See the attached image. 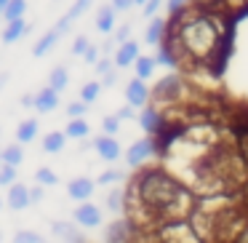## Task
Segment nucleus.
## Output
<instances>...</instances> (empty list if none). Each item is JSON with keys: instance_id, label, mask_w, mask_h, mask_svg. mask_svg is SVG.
<instances>
[{"instance_id": "obj_1", "label": "nucleus", "mask_w": 248, "mask_h": 243, "mask_svg": "<svg viewBox=\"0 0 248 243\" xmlns=\"http://www.w3.org/2000/svg\"><path fill=\"white\" fill-rule=\"evenodd\" d=\"M227 14L200 11L189 6L184 14L168 19L166 43L189 67H211L221 59L227 43Z\"/></svg>"}, {"instance_id": "obj_2", "label": "nucleus", "mask_w": 248, "mask_h": 243, "mask_svg": "<svg viewBox=\"0 0 248 243\" xmlns=\"http://www.w3.org/2000/svg\"><path fill=\"white\" fill-rule=\"evenodd\" d=\"M125 209H139L150 222H182L192 209V193L163 168H147L131 184Z\"/></svg>"}, {"instance_id": "obj_3", "label": "nucleus", "mask_w": 248, "mask_h": 243, "mask_svg": "<svg viewBox=\"0 0 248 243\" xmlns=\"http://www.w3.org/2000/svg\"><path fill=\"white\" fill-rule=\"evenodd\" d=\"M184 94H187V83H184V78L176 75V72H171V75H166L163 81H157V86L152 88V99L160 102V104H182Z\"/></svg>"}, {"instance_id": "obj_4", "label": "nucleus", "mask_w": 248, "mask_h": 243, "mask_svg": "<svg viewBox=\"0 0 248 243\" xmlns=\"http://www.w3.org/2000/svg\"><path fill=\"white\" fill-rule=\"evenodd\" d=\"M155 150H157L155 139H152V136L147 134V136H141V139H136L134 145H131L128 150H125V163H128L131 168H141L152 155H155Z\"/></svg>"}, {"instance_id": "obj_5", "label": "nucleus", "mask_w": 248, "mask_h": 243, "mask_svg": "<svg viewBox=\"0 0 248 243\" xmlns=\"http://www.w3.org/2000/svg\"><path fill=\"white\" fill-rule=\"evenodd\" d=\"M72 222H75L78 227L93 230V227H99L104 222V214H102V209H99L96 203L86 200V203H78V209L72 211Z\"/></svg>"}, {"instance_id": "obj_6", "label": "nucleus", "mask_w": 248, "mask_h": 243, "mask_svg": "<svg viewBox=\"0 0 248 243\" xmlns=\"http://www.w3.org/2000/svg\"><path fill=\"white\" fill-rule=\"evenodd\" d=\"M152 99V91L147 88V83L141 81V78H134V81H128V86H125V102L131 104L134 110H141L147 107Z\"/></svg>"}, {"instance_id": "obj_7", "label": "nucleus", "mask_w": 248, "mask_h": 243, "mask_svg": "<svg viewBox=\"0 0 248 243\" xmlns=\"http://www.w3.org/2000/svg\"><path fill=\"white\" fill-rule=\"evenodd\" d=\"M6 206L11 211H24L27 206H32V193H30L27 184L22 182H14L6 193Z\"/></svg>"}, {"instance_id": "obj_8", "label": "nucleus", "mask_w": 248, "mask_h": 243, "mask_svg": "<svg viewBox=\"0 0 248 243\" xmlns=\"http://www.w3.org/2000/svg\"><path fill=\"white\" fill-rule=\"evenodd\" d=\"M93 190H96V182L88 179V177H75V179L67 182V195H70L75 203H86L93 195Z\"/></svg>"}, {"instance_id": "obj_9", "label": "nucleus", "mask_w": 248, "mask_h": 243, "mask_svg": "<svg viewBox=\"0 0 248 243\" xmlns=\"http://www.w3.org/2000/svg\"><path fill=\"white\" fill-rule=\"evenodd\" d=\"M93 150H96V155L102 158V161L112 163L120 158V142L115 139V136L104 134V136H96V139H93Z\"/></svg>"}, {"instance_id": "obj_10", "label": "nucleus", "mask_w": 248, "mask_h": 243, "mask_svg": "<svg viewBox=\"0 0 248 243\" xmlns=\"http://www.w3.org/2000/svg\"><path fill=\"white\" fill-rule=\"evenodd\" d=\"M141 56V49L136 40H125V43H120L118 49H115V67H134V62Z\"/></svg>"}, {"instance_id": "obj_11", "label": "nucleus", "mask_w": 248, "mask_h": 243, "mask_svg": "<svg viewBox=\"0 0 248 243\" xmlns=\"http://www.w3.org/2000/svg\"><path fill=\"white\" fill-rule=\"evenodd\" d=\"M136 120H139L141 131L144 134H157V131L163 129V113L157 107H141V113L136 115Z\"/></svg>"}, {"instance_id": "obj_12", "label": "nucleus", "mask_w": 248, "mask_h": 243, "mask_svg": "<svg viewBox=\"0 0 248 243\" xmlns=\"http://www.w3.org/2000/svg\"><path fill=\"white\" fill-rule=\"evenodd\" d=\"M91 3H93V0H75L70 11H67L64 16L59 19V22H56V30H59V35H67V32H70L72 22H75V19H80L83 14L88 11V8H91Z\"/></svg>"}, {"instance_id": "obj_13", "label": "nucleus", "mask_w": 248, "mask_h": 243, "mask_svg": "<svg viewBox=\"0 0 248 243\" xmlns=\"http://www.w3.org/2000/svg\"><path fill=\"white\" fill-rule=\"evenodd\" d=\"M51 232H54L56 241H62V243H86L88 241V238H83L80 232H78L75 222H54V225H51Z\"/></svg>"}, {"instance_id": "obj_14", "label": "nucleus", "mask_w": 248, "mask_h": 243, "mask_svg": "<svg viewBox=\"0 0 248 243\" xmlns=\"http://www.w3.org/2000/svg\"><path fill=\"white\" fill-rule=\"evenodd\" d=\"M38 113H54L56 107H59V91L51 86H46L43 91L35 94V104H32Z\"/></svg>"}, {"instance_id": "obj_15", "label": "nucleus", "mask_w": 248, "mask_h": 243, "mask_svg": "<svg viewBox=\"0 0 248 243\" xmlns=\"http://www.w3.org/2000/svg\"><path fill=\"white\" fill-rule=\"evenodd\" d=\"M166 32H168V19L155 16V19H150V27H147V32H144V40L150 46H160L163 40H166Z\"/></svg>"}, {"instance_id": "obj_16", "label": "nucleus", "mask_w": 248, "mask_h": 243, "mask_svg": "<svg viewBox=\"0 0 248 243\" xmlns=\"http://www.w3.org/2000/svg\"><path fill=\"white\" fill-rule=\"evenodd\" d=\"M27 22L24 19H14V22H6V30H3V43L11 46L16 43V40H22L24 35H27Z\"/></svg>"}, {"instance_id": "obj_17", "label": "nucleus", "mask_w": 248, "mask_h": 243, "mask_svg": "<svg viewBox=\"0 0 248 243\" xmlns=\"http://www.w3.org/2000/svg\"><path fill=\"white\" fill-rule=\"evenodd\" d=\"M115 19H118V11H115L112 6H102L96 11V30L99 32H112L115 27H118V24H115Z\"/></svg>"}, {"instance_id": "obj_18", "label": "nucleus", "mask_w": 248, "mask_h": 243, "mask_svg": "<svg viewBox=\"0 0 248 243\" xmlns=\"http://www.w3.org/2000/svg\"><path fill=\"white\" fill-rule=\"evenodd\" d=\"M155 62H157V65H163V67H168V70H176V67H182V62H179V54L166 43V40H163V43L157 46Z\"/></svg>"}, {"instance_id": "obj_19", "label": "nucleus", "mask_w": 248, "mask_h": 243, "mask_svg": "<svg viewBox=\"0 0 248 243\" xmlns=\"http://www.w3.org/2000/svg\"><path fill=\"white\" fill-rule=\"evenodd\" d=\"M131 241V225L125 219H118L107 230V243H128Z\"/></svg>"}, {"instance_id": "obj_20", "label": "nucleus", "mask_w": 248, "mask_h": 243, "mask_svg": "<svg viewBox=\"0 0 248 243\" xmlns=\"http://www.w3.org/2000/svg\"><path fill=\"white\" fill-rule=\"evenodd\" d=\"M38 131H40V123H38L35 118L22 120V123L16 126V142H19V145H27V142H35Z\"/></svg>"}, {"instance_id": "obj_21", "label": "nucleus", "mask_w": 248, "mask_h": 243, "mask_svg": "<svg viewBox=\"0 0 248 243\" xmlns=\"http://www.w3.org/2000/svg\"><path fill=\"white\" fill-rule=\"evenodd\" d=\"M59 30H48V32L43 35V38L35 43V49H32V56H46V54H51V49H56V43H59Z\"/></svg>"}, {"instance_id": "obj_22", "label": "nucleus", "mask_w": 248, "mask_h": 243, "mask_svg": "<svg viewBox=\"0 0 248 243\" xmlns=\"http://www.w3.org/2000/svg\"><path fill=\"white\" fill-rule=\"evenodd\" d=\"M67 145V134L64 131H51V134L43 136V150L48 152V155H56V152H62Z\"/></svg>"}, {"instance_id": "obj_23", "label": "nucleus", "mask_w": 248, "mask_h": 243, "mask_svg": "<svg viewBox=\"0 0 248 243\" xmlns=\"http://www.w3.org/2000/svg\"><path fill=\"white\" fill-rule=\"evenodd\" d=\"M64 134H67V139H86V136L91 134V126H88L83 118H72L70 123H67Z\"/></svg>"}, {"instance_id": "obj_24", "label": "nucleus", "mask_w": 248, "mask_h": 243, "mask_svg": "<svg viewBox=\"0 0 248 243\" xmlns=\"http://www.w3.org/2000/svg\"><path fill=\"white\" fill-rule=\"evenodd\" d=\"M125 203H128V193H123L120 187H112L107 193V209L112 211V214H120V211L125 209Z\"/></svg>"}, {"instance_id": "obj_25", "label": "nucleus", "mask_w": 248, "mask_h": 243, "mask_svg": "<svg viewBox=\"0 0 248 243\" xmlns=\"http://www.w3.org/2000/svg\"><path fill=\"white\" fill-rule=\"evenodd\" d=\"M157 62L155 56H139V59L134 62V72L136 78H141V81H147V78H152V72H155Z\"/></svg>"}, {"instance_id": "obj_26", "label": "nucleus", "mask_w": 248, "mask_h": 243, "mask_svg": "<svg viewBox=\"0 0 248 243\" xmlns=\"http://www.w3.org/2000/svg\"><path fill=\"white\" fill-rule=\"evenodd\" d=\"M67 83H70V75H67V67H54V70L48 72V86L56 88V91H64Z\"/></svg>"}, {"instance_id": "obj_27", "label": "nucleus", "mask_w": 248, "mask_h": 243, "mask_svg": "<svg viewBox=\"0 0 248 243\" xmlns=\"http://www.w3.org/2000/svg\"><path fill=\"white\" fill-rule=\"evenodd\" d=\"M35 184H40V187H56V184H59V177H56L54 168L40 166L38 171H35Z\"/></svg>"}, {"instance_id": "obj_28", "label": "nucleus", "mask_w": 248, "mask_h": 243, "mask_svg": "<svg viewBox=\"0 0 248 243\" xmlns=\"http://www.w3.org/2000/svg\"><path fill=\"white\" fill-rule=\"evenodd\" d=\"M22 161H24V150H22V145H8V147H3V163H8V166H22Z\"/></svg>"}, {"instance_id": "obj_29", "label": "nucleus", "mask_w": 248, "mask_h": 243, "mask_svg": "<svg viewBox=\"0 0 248 243\" xmlns=\"http://www.w3.org/2000/svg\"><path fill=\"white\" fill-rule=\"evenodd\" d=\"M24 11H27V0H8L6 11H3V19H6V22L24 19Z\"/></svg>"}, {"instance_id": "obj_30", "label": "nucleus", "mask_w": 248, "mask_h": 243, "mask_svg": "<svg viewBox=\"0 0 248 243\" xmlns=\"http://www.w3.org/2000/svg\"><path fill=\"white\" fill-rule=\"evenodd\" d=\"M102 81H91V83H86V86L80 88V102H86V104H91V102H96L99 99V94H102Z\"/></svg>"}, {"instance_id": "obj_31", "label": "nucleus", "mask_w": 248, "mask_h": 243, "mask_svg": "<svg viewBox=\"0 0 248 243\" xmlns=\"http://www.w3.org/2000/svg\"><path fill=\"white\" fill-rule=\"evenodd\" d=\"M11 243H48V238L35 232V230H16Z\"/></svg>"}, {"instance_id": "obj_32", "label": "nucleus", "mask_w": 248, "mask_h": 243, "mask_svg": "<svg viewBox=\"0 0 248 243\" xmlns=\"http://www.w3.org/2000/svg\"><path fill=\"white\" fill-rule=\"evenodd\" d=\"M14 182H16V166L0 163V187H11Z\"/></svg>"}, {"instance_id": "obj_33", "label": "nucleus", "mask_w": 248, "mask_h": 243, "mask_svg": "<svg viewBox=\"0 0 248 243\" xmlns=\"http://www.w3.org/2000/svg\"><path fill=\"white\" fill-rule=\"evenodd\" d=\"M125 174L120 168H107L104 174H99V184H120Z\"/></svg>"}, {"instance_id": "obj_34", "label": "nucleus", "mask_w": 248, "mask_h": 243, "mask_svg": "<svg viewBox=\"0 0 248 243\" xmlns=\"http://www.w3.org/2000/svg\"><path fill=\"white\" fill-rule=\"evenodd\" d=\"M248 6V0H221V14H237Z\"/></svg>"}, {"instance_id": "obj_35", "label": "nucleus", "mask_w": 248, "mask_h": 243, "mask_svg": "<svg viewBox=\"0 0 248 243\" xmlns=\"http://www.w3.org/2000/svg\"><path fill=\"white\" fill-rule=\"evenodd\" d=\"M187 8H189V0H168L166 3L168 16H179V14H184Z\"/></svg>"}, {"instance_id": "obj_36", "label": "nucleus", "mask_w": 248, "mask_h": 243, "mask_svg": "<svg viewBox=\"0 0 248 243\" xmlns=\"http://www.w3.org/2000/svg\"><path fill=\"white\" fill-rule=\"evenodd\" d=\"M192 8H200V11H219L221 8V0H189Z\"/></svg>"}, {"instance_id": "obj_37", "label": "nucleus", "mask_w": 248, "mask_h": 243, "mask_svg": "<svg viewBox=\"0 0 248 243\" xmlns=\"http://www.w3.org/2000/svg\"><path fill=\"white\" fill-rule=\"evenodd\" d=\"M102 129H104V134H107V136L118 134V131H120V118H118V115H109V118H104V120H102Z\"/></svg>"}, {"instance_id": "obj_38", "label": "nucleus", "mask_w": 248, "mask_h": 243, "mask_svg": "<svg viewBox=\"0 0 248 243\" xmlns=\"http://www.w3.org/2000/svg\"><path fill=\"white\" fill-rule=\"evenodd\" d=\"M88 46H91V43H88L86 35H78V38L72 40V56H83L88 51Z\"/></svg>"}, {"instance_id": "obj_39", "label": "nucleus", "mask_w": 248, "mask_h": 243, "mask_svg": "<svg viewBox=\"0 0 248 243\" xmlns=\"http://www.w3.org/2000/svg\"><path fill=\"white\" fill-rule=\"evenodd\" d=\"M160 6H163V0H150V3H144V6H141V16L155 19L157 11H160Z\"/></svg>"}, {"instance_id": "obj_40", "label": "nucleus", "mask_w": 248, "mask_h": 243, "mask_svg": "<svg viewBox=\"0 0 248 243\" xmlns=\"http://www.w3.org/2000/svg\"><path fill=\"white\" fill-rule=\"evenodd\" d=\"M86 107H88L86 102H70L67 104V115H70V120L72 118H83V115H86Z\"/></svg>"}, {"instance_id": "obj_41", "label": "nucleus", "mask_w": 248, "mask_h": 243, "mask_svg": "<svg viewBox=\"0 0 248 243\" xmlns=\"http://www.w3.org/2000/svg\"><path fill=\"white\" fill-rule=\"evenodd\" d=\"M112 67H115V59H109V56L107 54H102V59H99L96 62V72H99V75H107V72H112Z\"/></svg>"}, {"instance_id": "obj_42", "label": "nucleus", "mask_w": 248, "mask_h": 243, "mask_svg": "<svg viewBox=\"0 0 248 243\" xmlns=\"http://www.w3.org/2000/svg\"><path fill=\"white\" fill-rule=\"evenodd\" d=\"M83 59H86V65H96V62L102 59V49H99V46H88V51L83 54Z\"/></svg>"}, {"instance_id": "obj_43", "label": "nucleus", "mask_w": 248, "mask_h": 243, "mask_svg": "<svg viewBox=\"0 0 248 243\" xmlns=\"http://www.w3.org/2000/svg\"><path fill=\"white\" fill-rule=\"evenodd\" d=\"M125 40H131V24H120L118 30H115V43H125Z\"/></svg>"}, {"instance_id": "obj_44", "label": "nucleus", "mask_w": 248, "mask_h": 243, "mask_svg": "<svg viewBox=\"0 0 248 243\" xmlns=\"http://www.w3.org/2000/svg\"><path fill=\"white\" fill-rule=\"evenodd\" d=\"M109 6H112L115 11H128V8H131V6H136V3H134V0H112Z\"/></svg>"}, {"instance_id": "obj_45", "label": "nucleus", "mask_w": 248, "mask_h": 243, "mask_svg": "<svg viewBox=\"0 0 248 243\" xmlns=\"http://www.w3.org/2000/svg\"><path fill=\"white\" fill-rule=\"evenodd\" d=\"M115 115H118L120 120H134V118H136V115H134V107H131V104H128V107H123V110H118Z\"/></svg>"}, {"instance_id": "obj_46", "label": "nucleus", "mask_w": 248, "mask_h": 243, "mask_svg": "<svg viewBox=\"0 0 248 243\" xmlns=\"http://www.w3.org/2000/svg\"><path fill=\"white\" fill-rule=\"evenodd\" d=\"M232 243H248V222L243 225V230L235 235V241H232Z\"/></svg>"}, {"instance_id": "obj_47", "label": "nucleus", "mask_w": 248, "mask_h": 243, "mask_svg": "<svg viewBox=\"0 0 248 243\" xmlns=\"http://www.w3.org/2000/svg\"><path fill=\"white\" fill-rule=\"evenodd\" d=\"M30 193H32V203H38V200H43V187H40V184H35V187H30Z\"/></svg>"}, {"instance_id": "obj_48", "label": "nucleus", "mask_w": 248, "mask_h": 243, "mask_svg": "<svg viewBox=\"0 0 248 243\" xmlns=\"http://www.w3.org/2000/svg\"><path fill=\"white\" fill-rule=\"evenodd\" d=\"M6 6H8V0H0V16H3V11H6Z\"/></svg>"}, {"instance_id": "obj_49", "label": "nucleus", "mask_w": 248, "mask_h": 243, "mask_svg": "<svg viewBox=\"0 0 248 243\" xmlns=\"http://www.w3.org/2000/svg\"><path fill=\"white\" fill-rule=\"evenodd\" d=\"M6 81H8V75H6V72H3V75H0V88L6 86Z\"/></svg>"}, {"instance_id": "obj_50", "label": "nucleus", "mask_w": 248, "mask_h": 243, "mask_svg": "<svg viewBox=\"0 0 248 243\" xmlns=\"http://www.w3.org/2000/svg\"><path fill=\"white\" fill-rule=\"evenodd\" d=\"M136 6H144V3H150V0H134Z\"/></svg>"}, {"instance_id": "obj_51", "label": "nucleus", "mask_w": 248, "mask_h": 243, "mask_svg": "<svg viewBox=\"0 0 248 243\" xmlns=\"http://www.w3.org/2000/svg\"><path fill=\"white\" fill-rule=\"evenodd\" d=\"M3 206H6V200H3V198H0V209H3Z\"/></svg>"}, {"instance_id": "obj_52", "label": "nucleus", "mask_w": 248, "mask_h": 243, "mask_svg": "<svg viewBox=\"0 0 248 243\" xmlns=\"http://www.w3.org/2000/svg\"><path fill=\"white\" fill-rule=\"evenodd\" d=\"M0 243H3V230H0Z\"/></svg>"}, {"instance_id": "obj_53", "label": "nucleus", "mask_w": 248, "mask_h": 243, "mask_svg": "<svg viewBox=\"0 0 248 243\" xmlns=\"http://www.w3.org/2000/svg\"><path fill=\"white\" fill-rule=\"evenodd\" d=\"M0 163H3V150H0Z\"/></svg>"}]
</instances>
